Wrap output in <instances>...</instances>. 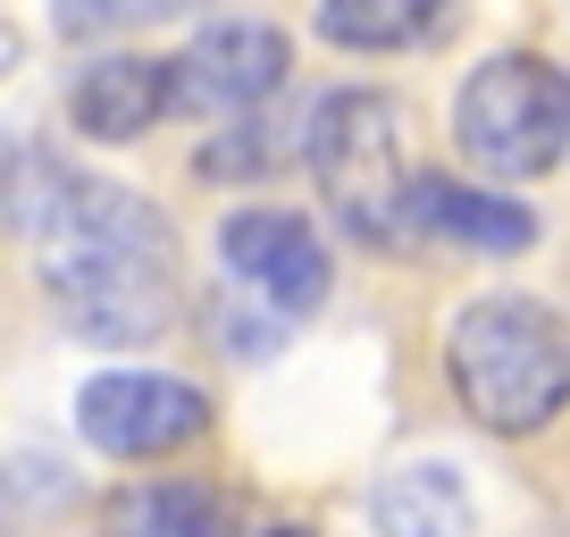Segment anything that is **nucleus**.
<instances>
[{"label":"nucleus","mask_w":570,"mask_h":537,"mask_svg":"<svg viewBox=\"0 0 570 537\" xmlns=\"http://www.w3.org/2000/svg\"><path fill=\"white\" fill-rule=\"evenodd\" d=\"M35 252H42V294H51L59 328L85 344H160L185 311L177 227L135 185L51 168Z\"/></svg>","instance_id":"1"},{"label":"nucleus","mask_w":570,"mask_h":537,"mask_svg":"<svg viewBox=\"0 0 570 537\" xmlns=\"http://www.w3.org/2000/svg\"><path fill=\"white\" fill-rule=\"evenodd\" d=\"M462 412L495 437H529L570 403V320L537 294H479L445 336Z\"/></svg>","instance_id":"2"},{"label":"nucleus","mask_w":570,"mask_h":537,"mask_svg":"<svg viewBox=\"0 0 570 537\" xmlns=\"http://www.w3.org/2000/svg\"><path fill=\"white\" fill-rule=\"evenodd\" d=\"M453 144L487 177H546L570 152V76L537 51H503L453 92Z\"/></svg>","instance_id":"3"},{"label":"nucleus","mask_w":570,"mask_h":537,"mask_svg":"<svg viewBox=\"0 0 570 537\" xmlns=\"http://www.w3.org/2000/svg\"><path fill=\"white\" fill-rule=\"evenodd\" d=\"M311 168H320V194L361 244H394L403 235V118H394L386 92L353 85L327 92L320 118H311Z\"/></svg>","instance_id":"4"},{"label":"nucleus","mask_w":570,"mask_h":537,"mask_svg":"<svg viewBox=\"0 0 570 537\" xmlns=\"http://www.w3.org/2000/svg\"><path fill=\"white\" fill-rule=\"evenodd\" d=\"M210 429V394L168 370H101L76 394V437L109 462H160Z\"/></svg>","instance_id":"5"},{"label":"nucleus","mask_w":570,"mask_h":537,"mask_svg":"<svg viewBox=\"0 0 570 537\" xmlns=\"http://www.w3.org/2000/svg\"><path fill=\"white\" fill-rule=\"evenodd\" d=\"M218 261H227L235 286L261 294L285 320H303V311L327 303V244H320V227L294 218V211H235L227 227H218Z\"/></svg>","instance_id":"6"},{"label":"nucleus","mask_w":570,"mask_h":537,"mask_svg":"<svg viewBox=\"0 0 570 537\" xmlns=\"http://www.w3.org/2000/svg\"><path fill=\"white\" fill-rule=\"evenodd\" d=\"M285 68H294V51L277 26H210V35H194L185 59H168V101L185 118H244L285 85Z\"/></svg>","instance_id":"7"},{"label":"nucleus","mask_w":570,"mask_h":537,"mask_svg":"<svg viewBox=\"0 0 570 537\" xmlns=\"http://www.w3.org/2000/svg\"><path fill=\"white\" fill-rule=\"evenodd\" d=\"M403 235H436V244H462V252H529L537 211L487 194V185H462V177H411Z\"/></svg>","instance_id":"8"},{"label":"nucleus","mask_w":570,"mask_h":537,"mask_svg":"<svg viewBox=\"0 0 570 537\" xmlns=\"http://www.w3.org/2000/svg\"><path fill=\"white\" fill-rule=\"evenodd\" d=\"M168 109H177L168 101V59H92L68 92L76 135H92V144H135Z\"/></svg>","instance_id":"9"},{"label":"nucleus","mask_w":570,"mask_h":537,"mask_svg":"<svg viewBox=\"0 0 570 537\" xmlns=\"http://www.w3.org/2000/svg\"><path fill=\"white\" fill-rule=\"evenodd\" d=\"M370 529L377 537H479V504H470L462 470L403 462L370 487Z\"/></svg>","instance_id":"10"},{"label":"nucleus","mask_w":570,"mask_h":537,"mask_svg":"<svg viewBox=\"0 0 570 537\" xmlns=\"http://www.w3.org/2000/svg\"><path fill=\"white\" fill-rule=\"evenodd\" d=\"M453 0H320V42L336 51H403V42L436 35Z\"/></svg>","instance_id":"11"},{"label":"nucleus","mask_w":570,"mask_h":537,"mask_svg":"<svg viewBox=\"0 0 570 537\" xmlns=\"http://www.w3.org/2000/svg\"><path fill=\"white\" fill-rule=\"evenodd\" d=\"M109 537H227V512L210 487L160 479V487H126L109 504Z\"/></svg>","instance_id":"12"},{"label":"nucleus","mask_w":570,"mask_h":537,"mask_svg":"<svg viewBox=\"0 0 570 537\" xmlns=\"http://www.w3.org/2000/svg\"><path fill=\"white\" fill-rule=\"evenodd\" d=\"M194 0H51V26L68 42H101V35H135V26L185 18Z\"/></svg>","instance_id":"13"},{"label":"nucleus","mask_w":570,"mask_h":537,"mask_svg":"<svg viewBox=\"0 0 570 537\" xmlns=\"http://www.w3.org/2000/svg\"><path fill=\"white\" fill-rule=\"evenodd\" d=\"M51 152H35L26 135H9L0 126V235L9 227H35L42 218V194H51Z\"/></svg>","instance_id":"14"},{"label":"nucleus","mask_w":570,"mask_h":537,"mask_svg":"<svg viewBox=\"0 0 570 537\" xmlns=\"http://www.w3.org/2000/svg\"><path fill=\"white\" fill-rule=\"evenodd\" d=\"M277 160V144H268L261 126H244V144H210L202 152V168H210V177H235V168H268Z\"/></svg>","instance_id":"15"},{"label":"nucleus","mask_w":570,"mask_h":537,"mask_svg":"<svg viewBox=\"0 0 570 537\" xmlns=\"http://www.w3.org/2000/svg\"><path fill=\"white\" fill-rule=\"evenodd\" d=\"M9 68H18V26L0 18V76H9Z\"/></svg>","instance_id":"16"},{"label":"nucleus","mask_w":570,"mask_h":537,"mask_svg":"<svg viewBox=\"0 0 570 537\" xmlns=\"http://www.w3.org/2000/svg\"><path fill=\"white\" fill-rule=\"evenodd\" d=\"M261 537H311V529H294V520H277V529H261Z\"/></svg>","instance_id":"17"}]
</instances>
